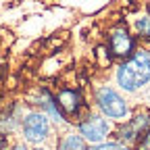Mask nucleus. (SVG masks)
Wrapping results in <instances>:
<instances>
[{
	"instance_id": "nucleus-1",
	"label": "nucleus",
	"mask_w": 150,
	"mask_h": 150,
	"mask_svg": "<svg viewBox=\"0 0 150 150\" xmlns=\"http://www.w3.org/2000/svg\"><path fill=\"white\" fill-rule=\"evenodd\" d=\"M150 79V56L146 52H136L117 71V81L123 90L134 92Z\"/></svg>"
},
{
	"instance_id": "nucleus-3",
	"label": "nucleus",
	"mask_w": 150,
	"mask_h": 150,
	"mask_svg": "<svg viewBox=\"0 0 150 150\" xmlns=\"http://www.w3.org/2000/svg\"><path fill=\"white\" fill-rule=\"evenodd\" d=\"M79 131H81V136H83L88 142L98 144V142H102V140L108 136L110 125L106 123V119H102V117H98V115H92V117H88V119L79 125Z\"/></svg>"
},
{
	"instance_id": "nucleus-4",
	"label": "nucleus",
	"mask_w": 150,
	"mask_h": 150,
	"mask_svg": "<svg viewBox=\"0 0 150 150\" xmlns=\"http://www.w3.org/2000/svg\"><path fill=\"white\" fill-rule=\"evenodd\" d=\"M23 134L29 142H40L48 136V119L44 112H31L23 121Z\"/></svg>"
},
{
	"instance_id": "nucleus-13",
	"label": "nucleus",
	"mask_w": 150,
	"mask_h": 150,
	"mask_svg": "<svg viewBox=\"0 0 150 150\" xmlns=\"http://www.w3.org/2000/svg\"><path fill=\"white\" fill-rule=\"evenodd\" d=\"M35 150H42V148H35Z\"/></svg>"
},
{
	"instance_id": "nucleus-7",
	"label": "nucleus",
	"mask_w": 150,
	"mask_h": 150,
	"mask_svg": "<svg viewBox=\"0 0 150 150\" xmlns=\"http://www.w3.org/2000/svg\"><path fill=\"white\" fill-rule=\"evenodd\" d=\"M79 104H81L79 92H75V90H63L59 94V106L65 112H69V115H75L77 108H79Z\"/></svg>"
},
{
	"instance_id": "nucleus-6",
	"label": "nucleus",
	"mask_w": 150,
	"mask_h": 150,
	"mask_svg": "<svg viewBox=\"0 0 150 150\" xmlns=\"http://www.w3.org/2000/svg\"><path fill=\"white\" fill-rule=\"evenodd\" d=\"M134 48V40L127 35V31L123 27H117L110 33V50L115 56H127Z\"/></svg>"
},
{
	"instance_id": "nucleus-14",
	"label": "nucleus",
	"mask_w": 150,
	"mask_h": 150,
	"mask_svg": "<svg viewBox=\"0 0 150 150\" xmlns=\"http://www.w3.org/2000/svg\"><path fill=\"white\" fill-rule=\"evenodd\" d=\"M148 56H150V54H148Z\"/></svg>"
},
{
	"instance_id": "nucleus-11",
	"label": "nucleus",
	"mask_w": 150,
	"mask_h": 150,
	"mask_svg": "<svg viewBox=\"0 0 150 150\" xmlns=\"http://www.w3.org/2000/svg\"><path fill=\"white\" fill-rule=\"evenodd\" d=\"M94 150H127V148L121 144H98Z\"/></svg>"
},
{
	"instance_id": "nucleus-12",
	"label": "nucleus",
	"mask_w": 150,
	"mask_h": 150,
	"mask_svg": "<svg viewBox=\"0 0 150 150\" xmlns=\"http://www.w3.org/2000/svg\"><path fill=\"white\" fill-rule=\"evenodd\" d=\"M140 150H150V129L146 131V136H144V140L140 144Z\"/></svg>"
},
{
	"instance_id": "nucleus-10",
	"label": "nucleus",
	"mask_w": 150,
	"mask_h": 150,
	"mask_svg": "<svg viewBox=\"0 0 150 150\" xmlns=\"http://www.w3.org/2000/svg\"><path fill=\"white\" fill-rule=\"evenodd\" d=\"M136 29H138L140 35L150 38V15H144V17L138 19V21H136Z\"/></svg>"
},
{
	"instance_id": "nucleus-2",
	"label": "nucleus",
	"mask_w": 150,
	"mask_h": 150,
	"mask_svg": "<svg viewBox=\"0 0 150 150\" xmlns=\"http://www.w3.org/2000/svg\"><path fill=\"white\" fill-rule=\"evenodd\" d=\"M96 102H98L100 110L104 112L106 117H110V119H125L129 115V108H127L125 100L112 88H108V86H104V88L98 90Z\"/></svg>"
},
{
	"instance_id": "nucleus-8",
	"label": "nucleus",
	"mask_w": 150,
	"mask_h": 150,
	"mask_svg": "<svg viewBox=\"0 0 150 150\" xmlns=\"http://www.w3.org/2000/svg\"><path fill=\"white\" fill-rule=\"evenodd\" d=\"M42 98H44V102H42V106L50 112V117L54 119V121H63L65 117H63V112L59 110V106H56V102H54V98L52 96H48L46 92H42Z\"/></svg>"
},
{
	"instance_id": "nucleus-5",
	"label": "nucleus",
	"mask_w": 150,
	"mask_h": 150,
	"mask_svg": "<svg viewBox=\"0 0 150 150\" xmlns=\"http://www.w3.org/2000/svg\"><path fill=\"white\" fill-rule=\"evenodd\" d=\"M148 129H150V115H148V112H140V115H136L129 123H125L121 127L119 136H121L123 142L131 144V142H136L142 134H146Z\"/></svg>"
},
{
	"instance_id": "nucleus-9",
	"label": "nucleus",
	"mask_w": 150,
	"mask_h": 150,
	"mask_svg": "<svg viewBox=\"0 0 150 150\" xmlns=\"http://www.w3.org/2000/svg\"><path fill=\"white\" fill-rule=\"evenodd\" d=\"M59 150H88V148H86V144H83V140L79 136H67L61 142Z\"/></svg>"
}]
</instances>
